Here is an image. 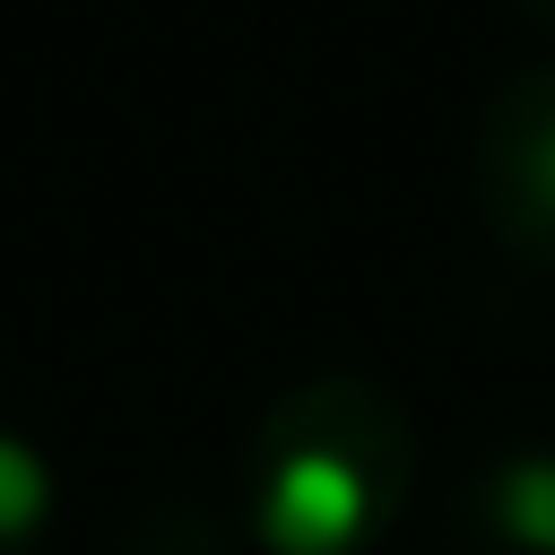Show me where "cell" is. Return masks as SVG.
<instances>
[{"instance_id": "cell-4", "label": "cell", "mask_w": 555, "mask_h": 555, "mask_svg": "<svg viewBox=\"0 0 555 555\" xmlns=\"http://www.w3.org/2000/svg\"><path fill=\"white\" fill-rule=\"evenodd\" d=\"M546 173H555V139H546Z\"/></svg>"}, {"instance_id": "cell-1", "label": "cell", "mask_w": 555, "mask_h": 555, "mask_svg": "<svg viewBox=\"0 0 555 555\" xmlns=\"http://www.w3.org/2000/svg\"><path fill=\"white\" fill-rule=\"evenodd\" d=\"M251 520H260V538L278 555H338L373 520V477L338 442H286L269 460V477H260Z\"/></svg>"}, {"instance_id": "cell-3", "label": "cell", "mask_w": 555, "mask_h": 555, "mask_svg": "<svg viewBox=\"0 0 555 555\" xmlns=\"http://www.w3.org/2000/svg\"><path fill=\"white\" fill-rule=\"evenodd\" d=\"M494 512H503V529H512L520 546L555 555V460H546V451H538V460H512V468L494 477Z\"/></svg>"}, {"instance_id": "cell-2", "label": "cell", "mask_w": 555, "mask_h": 555, "mask_svg": "<svg viewBox=\"0 0 555 555\" xmlns=\"http://www.w3.org/2000/svg\"><path fill=\"white\" fill-rule=\"evenodd\" d=\"M43 512H52V468H43V451H35L26 434L0 425V546L35 538Z\"/></svg>"}]
</instances>
